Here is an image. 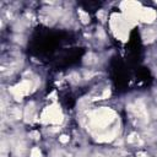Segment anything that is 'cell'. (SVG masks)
Masks as SVG:
<instances>
[{"label":"cell","mask_w":157,"mask_h":157,"mask_svg":"<svg viewBox=\"0 0 157 157\" xmlns=\"http://www.w3.org/2000/svg\"><path fill=\"white\" fill-rule=\"evenodd\" d=\"M115 119V113L109 108H101L91 114V124L94 128H105Z\"/></svg>","instance_id":"cell-1"},{"label":"cell","mask_w":157,"mask_h":157,"mask_svg":"<svg viewBox=\"0 0 157 157\" xmlns=\"http://www.w3.org/2000/svg\"><path fill=\"white\" fill-rule=\"evenodd\" d=\"M43 121H50V123H61L63 121V115L60 113V109L55 105L47 107V109L43 112Z\"/></svg>","instance_id":"cell-2"},{"label":"cell","mask_w":157,"mask_h":157,"mask_svg":"<svg viewBox=\"0 0 157 157\" xmlns=\"http://www.w3.org/2000/svg\"><path fill=\"white\" fill-rule=\"evenodd\" d=\"M130 109L135 113V115H136L139 119H142L144 121H146V120L148 119V114H147L146 107H145V104H144L141 101L136 102L134 105H130Z\"/></svg>","instance_id":"cell-3"},{"label":"cell","mask_w":157,"mask_h":157,"mask_svg":"<svg viewBox=\"0 0 157 157\" xmlns=\"http://www.w3.org/2000/svg\"><path fill=\"white\" fill-rule=\"evenodd\" d=\"M141 20L144 22H147V23H151L153 22V20L156 18V11L153 9H144L141 11V15H140Z\"/></svg>","instance_id":"cell-4"},{"label":"cell","mask_w":157,"mask_h":157,"mask_svg":"<svg viewBox=\"0 0 157 157\" xmlns=\"http://www.w3.org/2000/svg\"><path fill=\"white\" fill-rule=\"evenodd\" d=\"M13 150H15V153L18 157H23L25 153H26V144L22 140H17L13 145Z\"/></svg>","instance_id":"cell-5"},{"label":"cell","mask_w":157,"mask_h":157,"mask_svg":"<svg viewBox=\"0 0 157 157\" xmlns=\"http://www.w3.org/2000/svg\"><path fill=\"white\" fill-rule=\"evenodd\" d=\"M156 37H157V32H156L153 28L147 29V31L144 32V39H145L146 42H152Z\"/></svg>","instance_id":"cell-6"},{"label":"cell","mask_w":157,"mask_h":157,"mask_svg":"<svg viewBox=\"0 0 157 157\" xmlns=\"http://www.w3.org/2000/svg\"><path fill=\"white\" fill-rule=\"evenodd\" d=\"M115 131H110V132H107V134H104V135H101V136H98L97 137V140L98 141H104V142H109V141H112V140H114L115 139Z\"/></svg>","instance_id":"cell-7"},{"label":"cell","mask_w":157,"mask_h":157,"mask_svg":"<svg viewBox=\"0 0 157 157\" xmlns=\"http://www.w3.org/2000/svg\"><path fill=\"white\" fill-rule=\"evenodd\" d=\"M33 110H34V108H33V104H32V103L26 107V109H25V118H26V121H28V120L31 119V117L33 115Z\"/></svg>","instance_id":"cell-8"},{"label":"cell","mask_w":157,"mask_h":157,"mask_svg":"<svg viewBox=\"0 0 157 157\" xmlns=\"http://www.w3.org/2000/svg\"><path fill=\"white\" fill-rule=\"evenodd\" d=\"M78 13H80V18H81V22H82V23H85V25H86V23H88V22H90V16H88L85 11L80 10V11H78Z\"/></svg>","instance_id":"cell-9"},{"label":"cell","mask_w":157,"mask_h":157,"mask_svg":"<svg viewBox=\"0 0 157 157\" xmlns=\"http://www.w3.org/2000/svg\"><path fill=\"white\" fill-rule=\"evenodd\" d=\"M7 152H9L7 144H6V141H2V142H1V157H6Z\"/></svg>","instance_id":"cell-10"},{"label":"cell","mask_w":157,"mask_h":157,"mask_svg":"<svg viewBox=\"0 0 157 157\" xmlns=\"http://www.w3.org/2000/svg\"><path fill=\"white\" fill-rule=\"evenodd\" d=\"M96 59H97V58H96L93 54H91V53H90V54L86 56V60H85V63L90 65V64H93V63H96V61H97Z\"/></svg>","instance_id":"cell-11"},{"label":"cell","mask_w":157,"mask_h":157,"mask_svg":"<svg viewBox=\"0 0 157 157\" xmlns=\"http://www.w3.org/2000/svg\"><path fill=\"white\" fill-rule=\"evenodd\" d=\"M40 156H42V153H40L39 148H37V147L32 148V151H31V157H40Z\"/></svg>","instance_id":"cell-12"},{"label":"cell","mask_w":157,"mask_h":157,"mask_svg":"<svg viewBox=\"0 0 157 157\" xmlns=\"http://www.w3.org/2000/svg\"><path fill=\"white\" fill-rule=\"evenodd\" d=\"M137 137H139V136H137L136 134H130V135L128 136V142H129V144H132L135 140H137Z\"/></svg>","instance_id":"cell-13"},{"label":"cell","mask_w":157,"mask_h":157,"mask_svg":"<svg viewBox=\"0 0 157 157\" xmlns=\"http://www.w3.org/2000/svg\"><path fill=\"white\" fill-rule=\"evenodd\" d=\"M13 115H15L16 119H21L22 118V113H21V110L18 108H15L13 109Z\"/></svg>","instance_id":"cell-14"},{"label":"cell","mask_w":157,"mask_h":157,"mask_svg":"<svg viewBox=\"0 0 157 157\" xmlns=\"http://www.w3.org/2000/svg\"><path fill=\"white\" fill-rule=\"evenodd\" d=\"M29 136H31L32 139H34V140H38V139L40 137V135H39V132H38V131H32V132L29 134Z\"/></svg>","instance_id":"cell-15"},{"label":"cell","mask_w":157,"mask_h":157,"mask_svg":"<svg viewBox=\"0 0 157 157\" xmlns=\"http://www.w3.org/2000/svg\"><path fill=\"white\" fill-rule=\"evenodd\" d=\"M59 141L63 142V144H66V142L69 141V136H66V135H61V136L59 137Z\"/></svg>","instance_id":"cell-16"},{"label":"cell","mask_w":157,"mask_h":157,"mask_svg":"<svg viewBox=\"0 0 157 157\" xmlns=\"http://www.w3.org/2000/svg\"><path fill=\"white\" fill-rule=\"evenodd\" d=\"M109 94H110V91L107 88V90H104V92H103V94L101 96V98H102V99H104V98H108V97H109Z\"/></svg>","instance_id":"cell-17"},{"label":"cell","mask_w":157,"mask_h":157,"mask_svg":"<svg viewBox=\"0 0 157 157\" xmlns=\"http://www.w3.org/2000/svg\"><path fill=\"white\" fill-rule=\"evenodd\" d=\"M97 16H98V17H101V18H102V21H104V11H103V10H101V11L97 13Z\"/></svg>","instance_id":"cell-18"},{"label":"cell","mask_w":157,"mask_h":157,"mask_svg":"<svg viewBox=\"0 0 157 157\" xmlns=\"http://www.w3.org/2000/svg\"><path fill=\"white\" fill-rule=\"evenodd\" d=\"M98 34H99V37H101V38H104V33H103L102 28H99V29H98V32H97V36H98Z\"/></svg>","instance_id":"cell-19"},{"label":"cell","mask_w":157,"mask_h":157,"mask_svg":"<svg viewBox=\"0 0 157 157\" xmlns=\"http://www.w3.org/2000/svg\"><path fill=\"white\" fill-rule=\"evenodd\" d=\"M137 157H146V155H145L144 152H139V153H137Z\"/></svg>","instance_id":"cell-20"},{"label":"cell","mask_w":157,"mask_h":157,"mask_svg":"<svg viewBox=\"0 0 157 157\" xmlns=\"http://www.w3.org/2000/svg\"><path fill=\"white\" fill-rule=\"evenodd\" d=\"M93 157H104L103 155H101V153H94L93 155Z\"/></svg>","instance_id":"cell-21"}]
</instances>
